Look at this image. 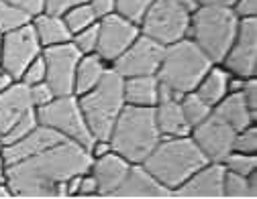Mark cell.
Segmentation results:
<instances>
[{
  "mask_svg": "<svg viewBox=\"0 0 257 199\" xmlns=\"http://www.w3.org/2000/svg\"><path fill=\"white\" fill-rule=\"evenodd\" d=\"M90 164L86 146L61 140L35 156L7 164V183L15 197H68V179L86 173Z\"/></svg>",
  "mask_w": 257,
  "mask_h": 199,
  "instance_id": "obj_1",
  "label": "cell"
},
{
  "mask_svg": "<svg viewBox=\"0 0 257 199\" xmlns=\"http://www.w3.org/2000/svg\"><path fill=\"white\" fill-rule=\"evenodd\" d=\"M208 158L192 136H162L157 146L141 162L143 167L172 193L194 175Z\"/></svg>",
  "mask_w": 257,
  "mask_h": 199,
  "instance_id": "obj_2",
  "label": "cell"
},
{
  "mask_svg": "<svg viewBox=\"0 0 257 199\" xmlns=\"http://www.w3.org/2000/svg\"><path fill=\"white\" fill-rule=\"evenodd\" d=\"M159 140H162V132L157 128L155 108L128 104L118 114L108 136L110 148L128 162H143Z\"/></svg>",
  "mask_w": 257,
  "mask_h": 199,
  "instance_id": "obj_3",
  "label": "cell"
},
{
  "mask_svg": "<svg viewBox=\"0 0 257 199\" xmlns=\"http://www.w3.org/2000/svg\"><path fill=\"white\" fill-rule=\"evenodd\" d=\"M212 59L190 37L166 45L164 57L157 70V80L178 94L194 92L206 72L212 68Z\"/></svg>",
  "mask_w": 257,
  "mask_h": 199,
  "instance_id": "obj_4",
  "label": "cell"
},
{
  "mask_svg": "<svg viewBox=\"0 0 257 199\" xmlns=\"http://www.w3.org/2000/svg\"><path fill=\"white\" fill-rule=\"evenodd\" d=\"M237 26L239 16L231 6H198L190 14L188 37L212 59V63L220 65L235 41Z\"/></svg>",
  "mask_w": 257,
  "mask_h": 199,
  "instance_id": "obj_5",
  "label": "cell"
},
{
  "mask_svg": "<svg viewBox=\"0 0 257 199\" xmlns=\"http://www.w3.org/2000/svg\"><path fill=\"white\" fill-rule=\"evenodd\" d=\"M84 118L96 140H108L112 126L126 106L124 102V78L112 68L102 76L98 86L78 96Z\"/></svg>",
  "mask_w": 257,
  "mask_h": 199,
  "instance_id": "obj_6",
  "label": "cell"
},
{
  "mask_svg": "<svg viewBox=\"0 0 257 199\" xmlns=\"http://www.w3.org/2000/svg\"><path fill=\"white\" fill-rule=\"evenodd\" d=\"M35 110H37L39 124L57 130L66 140L78 142V144L86 146L88 150L92 148L96 138L92 134L86 118H84V112L80 108V102H78L76 94L57 96L53 102H49V104H45L41 108H35Z\"/></svg>",
  "mask_w": 257,
  "mask_h": 199,
  "instance_id": "obj_7",
  "label": "cell"
},
{
  "mask_svg": "<svg viewBox=\"0 0 257 199\" xmlns=\"http://www.w3.org/2000/svg\"><path fill=\"white\" fill-rule=\"evenodd\" d=\"M139 28L143 35L166 47L188 37L190 12L178 0H153L139 22Z\"/></svg>",
  "mask_w": 257,
  "mask_h": 199,
  "instance_id": "obj_8",
  "label": "cell"
},
{
  "mask_svg": "<svg viewBox=\"0 0 257 199\" xmlns=\"http://www.w3.org/2000/svg\"><path fill=\"white\" fill-rule=\"evenodd\" d=\"M41 53H43V45L37 37V30L33 22H27L19 28L5 32L0 68L7 70L15 80H21V76L29 68V63L37 59Z\"/></svg>",
  "mask_w": 257,
  "mask_h": 199,
  "instance_id": "obj_9",
  "label": "cell"
},
{
  "mask_svg": "<svg viewBox=\"0 0 257 199\" xmlns=\"http://www.w3.org/2000/svg\"><path fill=\"white\" fill-rule=\"evenodd\" d=\"M82 53L78 47L68 41L61 45H51L43 47V59L47 68V78L45 82L51 86L55 96H72L74 94V84H76V68Z\"/></svg>",
  "mask_w": 257,
  "mask_h": 199,
  "instance_id": "obj_10",
  "label": "cell"
},
{
  "mask_svg": "<svg viewBox=\"0 0 257 199\" xmlns=\"http://www.w3.org/2000/svg\"><path fill=\"white\" fill-rule=\"evenodd\" d=\"M141 35V28L137 22L124 18L118 12L106 14L98 20V53L108 65H112V61H116L131 43Z\"/></svg>",
  "mask_w": 257,
  "mask_h": 199,
  "instance_id": "obj_11",
  "label": "cell"
},
{
  "mask_svg": "<svg viewBox=\"0 0 257 199\" xmlns=\"http://www.w3.org/2000/svg\"><path fill=\"white\" fill-rule=\"evenodd\" d=\"M164 45L153 41L147 35H141L131 43L116 61H112L110 68L120 74L122 78H135V76H157L159 63L164 57Z\"/></svg>",
  "mask_w": 257,
  "mask_h": 199,
  "instance_id": "obj_12",
  "label": "cell"
},
{
  "mask_svg": "<svg viewBox=\"0 0 257 199\" xmlns=\"http://www.w3.org/2000/svg\"><path fill=\"white\" fill-rule=\"evenodd\" d=\"M222 65L231 76L237 78H253L257 70V20L251 18H239L235 41L222 59Z\"/></svg>",
  "mask_w": 257,
  "mask_h": 199,
  "instance_id": "obj_13",
  "label": "cell"
},
{
  "mask_svg": "<svg viewBox=\"0 0 257 199\" xmlns=\"http://www.w3.org/2000/svg\"><path fill=\"white\" fill-rule=\"evenodd\" d=\"M190 136L198 144V148L202 150V154L208 160L222 162V158L233 150L237 130L212 112L206 120H202L196 126H192Z\"/></svg>",
  "mask_w": 257,
  "mask_h": 199,
  "instance_id": "obj_14",
  "label": "cell"
},
{
  "mask_svg": "<svg viewBox=\"0 0 257 199\" xmlns=\"http://www.w3.org/2000/svg\"><path fill=\"white\" fill-rule=\"evenodd\" d=\"M182 94L170 90L159 82V98L155 104V120L162 136H188L190 134V124L184 116L182 104H180Z\"/></svg>",
  "mask_w": 257,
  "mask_h": 199,
  "instance_id": "obj_15",
  "label": "cell"
},
{
  "mask_svg": "<svg viewBox=\"0 0 257 199\" xmlns=\"http://www.w3.org/2000/svg\"><path fill=\"white\" fill-rule=\"evenodd\" d=\"M61 140H66L57 130L49 128V126H43L39 124L35 130H31L27 136H23L21 140L13 142V144H5V160L7 164H13V162H19V160H25L29 156H35L55 144H59Z\"/></svg>",
  "mask_w": 257,
  "mask_h": 199,
  "instance_id": "obj_16",
  "label": "cell"
},
{
  "mask_svg": "<svg viewBox=\"0 0 257 199\" xmlns=\"http://www.w3.org/2000/svg\"><path fill=\"white\" fill-rule=\"evenodd\" d=\"M131 164L133 162H128L124 156H120L114 150H110L102 156H94L88 171L92 173L96 183H98V195H110L112 197L114 191L124 181Z\"/></svg>",
  "mask_w": 257,
  "mask_h": 199,
  "instance_id": "obj_17",
  "label": "cell"
},
{
  "mask_svg": "<svg viewBox=\"0 0 257 199\" xmlns=\"http://www.w3.org/2000/svg\"><path fill=\"white\" fill-rule=\"evenodd\" d=\"M222 179H224L222 162L208 160L188 181H184L172 195L176 197H222Z\"/></svg>",
  "mask_w": 257,
  "mask_h": 199,
  "instance_id": "obj_18",
  "label": "cell"
},
{
  "mask_svg": "<svg viewBox=\"0 0 257 199\" xmlns=\"http://www.w3.org/2000/svg\"><path fill=\"white\" fill-rule=\"evenodd\" d=\"M35 110L31 100V88L23 82H15L9 90L0 92V136L27 112Z\"/></svg>",
  "mask_w": 257,
  "mask_h": 199,
  "instance_id": "obj_19",
  "label": "cell"
},
{
  "mask_svg": "<svg viewBox=\"0 0 257 199\" xmlns=\"http://www.w3.org/2000/svg\"><path fill=\"white\" fill-rule=\"evenodd\" d=\"M112 197H172V191L159 183L141 162H133Z\"/></svg>",
  "mask_w": 257,
  "mask_h": 199,
  "instance_id": "obj_20",
  "label": "cell"
},
{
  "mask_svg": "<svg viewBox=\"0 0 257 199\" xmlns=\"http://www.w3.org/2000/svg\"><path fill=\"white\" fill-rule=\"evenodd\" d=\"M212 112L218 118H222L229 126H233L237 132L243 130V128H247L249 124H255V118H257L249 110V106H247V102H245V98H243L241 92H229L212 108Z\"/></svg>",
  "mask_w": 257,
  "mask_h": 199,
  "instance_id": "obj_21",
  "label": "cell"
},
{
  "mask_svg": "<svg viewBox=\"0 0 257 199\" xmlns=\"http://www.w3.org/2000/svg\"><path fill=\"white\" fill-rule=\"evenodd\" d=\"M157 98H159V80H157V76L124 78V102L128 106L155 108Z\"/></svg>",
  "mask_w": 257,
  "mask_h": 199,
  "instance_id": "obj_22",
  "label": "cell"
},
{
  "mask_svg": "<svg viewBox=\"0 0 257 199\" xmlns=\"http://www.w3.org/2000/svg\"><path fill=\"white\" fill-rule=\"evenodd\" d=\"M33 26L37 30V37L41 41L43 47H51V45H61L72 41V30L68 28L66 20L59 14H51V12H39L33 16Z\"/></svg>",
  "mask_w": 257,
  "mask_h": 199,
  "instance_id": "obj_23",
  "label": "cell"
},
{
  "mask_svg": "<svg viewBox=\"0 0 257 199\" xmlns=\"http://www.w3.org/2000/svg\"><path fill=\"white\" fill-rule=\"evenodd\" d=\"M110 65L98 55V53H86L80 57L78 68H76V84H74V94L82 96L90 92L92 88L98 86L102 76L108 72Z\"/></svg>",
  "mask_w": 257,
  "mask_h": 199,
  "instance_id": "obj_24",
  "label": "cell"
},
{
  "mask_svg": "<svg viewBox=\"0 0 257 199\" xmlns=\"http://www.w3.org/2000/svg\"><path fill=\"white\" fill-rule=\"evenodd\" d=\"M229 78H231V74L224 68L212 65V68L206 72V76L200 80V84L196 86L194 92L204 100L208 106L214 108L220 100L229 94Z\"/></svg>",
  "mask_w": 257,
  "mask_h": 199,
  "instance_id": "obj_25",
  "label": "cell"
},
{
  "mask_svg": "<svg viewBox=\"0 0 257 199\" xmlns=\"http://www.w3.org/2000/svg\"><path fill=\"white\" fill-rule=\"evenodd\" d=\"M222 197H257V171L245 177L224 169Z\"/></svg>",
  "mask_w": 257,
  "mask_h": 199,
  "instance_id": "obj_26",
  "label": "cell"
},
{
  "mask_svg": "<svg viewBox=\"0 0 257 199\" xmlns=\"http://www.w3.org/2000/svg\"><path fill=\"white\" fill-rule=\"evenodd\" d=\"M180 104H182V110H184V116L192 126H196L200 124L202 120H206L210 114H212V106H208L204 100L196 94V92H188L180 98Z\"/></svg>",
  "mask_w": 257,
  "mask_h": 199,
  "instance_id": "obj_27",
  "label": "cell"
},
{
  "mask_svg": "<svg viewBox=\"0 0 257 199\" xmlns=\"http://www.w3.org/2000/svg\"><path fill=\"white\" fill-rule=\"evenodd\" d=\"M31 20H33V16H31L27 10L13 4L11 0H0V30L3 32L19 28V26L31 22Z\"/></svg>",
  "mask_w": 257,
  "mask_h": 199,
  "instance_id": "obj_28",
  "label": "cell"
},
{
  "mask_svg": "<svg viewBox=\"0 0 257 199\" xmlns=\"http://www.w3.org/2000/svg\"><path fill=\"white\" fill-rule=\"evenodd\" d=\"M61 16H63V20H66L68 28L72 30V35H76V32L84 30L86 26H90V24H94V22L100 20L98 16H96V12L92 10V6H90L88 2L70 8L68 12H63Z\"/></svg>",
  "mask_w": 257,
  "mask_h": 199,
  "instance_id": "obj_29",
  "label": "cell"
},
{
  "mask_svg": "<svg viewBox=\"0 0 257 199\" xmlns=\"http://www.w3.org/2000/svg\"><path fill=\"white\" fill-rule=\"evenodd\" d=\"M39 126V120H37V110H31V112H27L23 118H19L3 136V142L5 144H13V142H17V140H21L23 136H27L31 130H35Z\"/></svg>",
  "mask_w": 257,
  "mask_h": 199,
  "instance_id": "obj_30",
  "label": "cell"
},
{
  "mask_svg": "<svg viewBox=\"0 0 257 199\" xmlns=\"http://www.w3.org/2000/svg\"><path fill=\"white\" fill-rule=\"evenodd\" d=\"M222 167L227 171H233V173L247 177L249 173L257 171V154H245L239 150H231L222 158Z\"/></svg>",
  "mask_w": 257,
  "mask_h": 199,
  "instance_id": "obj_31",
  "label": "cell"
},
{
  "mask_svg": "<svg viewBox=\"0 0 257 199\" xmlns=\"http://www.w3.org/2000/svg\"><path fill=\"white\" fill-rule=\"evenodd\" d=\"M151 4L153 0H116V12L139 24Z\"/></svg>",
  "mask_w": 257,
  "mask_h": 199,
  "instance_id": "obj_32",
  "label": "cell"
},
{
  "mask_svg": "<svg viewBox=\"0 0 257 199\" xmlns=\"http://www.w3.org/2000/svg\"><path fill=\"white\" fill-rule=\"evenodd\" d=\"M72 43L78 47V51L82 55L96 53V47H98V22H94V24L86 26L84 30L76 32V35L72 37Z\"/></svg>",
  "mask_w": 257,
  "mask_h": 199,
  "instance_id": "obj_33",
  "label": "cell"
},
{
  "mask_svg": "<svg viewBox=\"0 0 257 199\" xmlns=\"http://www.w3.org/2000/svg\"><path fill=\"white\" fill-rule=\"evenodd\" d=\"M233 150H239L245 154H257V126L255 124H249L247 128L237 132Z\"/></svg>",
  "mask_w": 257,
  "mask_h": 199,
  "instance_id": "obj_34",
  "label": "cell"
},
{
  "mask_svg": "<svg viewBox=\"0 0 257 199\" xmlns=\"http://www.w3.org/2000/svg\"><path fill=\"white\" fill-rule=\"evenodd\" d=\"M45 78H47V68H45V59H43V53H41L37 59H33L29 63V68L25 70V74L21 76L19 82H23L27 86H35L39 82H45Z\"/></svg>",
  "mask_w": 257,
  "mask_h": 199,
  "instance_id": "obj_35",
  "label": "cell"
},
{
  "mask_svg": "<svg viewBox=\"0 0 257 199\" xmlns=\"http://www.w3.org/2000/svg\"><path fill=\"white\" fill-rule=\"evenodd\" d=\"M31 88V100H33V106L35 108H41L49 102H53V100L57 98L55 92L51 90V86L47 82H39L35 86H29Z\"/></svg>",
  "mask_w": 257,
  "mask_h": 199,
  "instance_id": "obj_36",
  "label": "cell"
},
{
  "mask_svg": "<svg viewBox=\"0 0 257 199\" xmlns=\"http://www.w3.org/2000/svg\"><path fill=\"white\" fill-rule=\"evenodd\" d=\"M88 0H45V12H51V14H63L68 12L70 8L78 6V4H84Z\"/></svg>",
  "mask_w": 257,
  "mask_h": 199,
  "instance_id": "obj_37",
  "label": "cell"
},
{
  "mask_svg": "<svg viewBox=\"0 0 257 199\" xmlns=\"http://www.w3.org/2000/svg\"><path fill=\"white\" fill-rule=\"evenodd\" d=\"M241 94H243V98H245V102H247L249 110L257 116V80H255V76L245 80Z\"/></svg>",
  "mask_w": 257,
  "mask_h": 199,
  "instance_id": "obj_38",
  "label": "cell"
},
{
  "mask_svg": "<svg viewBox=\"0 0 257 199\" xmlns=\"http://www.w3.org/2000/svg\"><path fill=\"white\" fill-rule=\"evenodd\" d=\"M231 8L239 18H251L257 14V0H235Z\"/></svg>",
  "mask_w": 257,
  "mask_h": 199,
  "instance_id": "obj_39",
  "label": "cell"
},
{
  "mask_svg": "<svg viewBox=\"0 0 257 199\" xmlns=\"http://www.w3.org/2000/svg\"><path fill=\"white\" fill-rule=\"evenodd\" d=\"M92 195H98V183L92 177L90 171H86L80 179V189H78V197H92Z\"/></svg>",
  "mask_w": 257,
  "mask_h": 199,
  "instance_id": "obj_40",
  "label": "cell"
},
{
  "mask_svg": "<svg viewBox=\"0 0 257 199\" xmlns=\"http://www.w3.org/2000/svg\"><path fill=\"white\" fill-rule=\"evenodd\" d=\"M88 4L92 6V10L98 18L116 12V0H88Z\"/></svg>",
  "mask_w": 257,
  "mask_h": 199,
  "instance_id": "obj_41",
  "label": "cell"
},
{
  "mask_svg": "<svg viewBox=\"0 0 257 199\" xmlns=\"http://www.w3.org/2000/svg\"><path fill=\"white\" fill-rule=\"evenodd\" d=\"M11 2L21 6L23 10H27L31 16H35V14L45 10V0H11Z\"/></svg>",
  "mask_w": 257,
  "mask_h": 199,
  "instance_id": "obj_42",
  "label": "cell"
},
{
  "mask_svg": "<svg viewBox=\"0 0 257 199\" xmlns=\"http://www.w3.org/2000/svg\"><path fill=\"white\" fill-rule=\"evenodd\" d=\"M112 148H110V142L108 140H94V144H92V148H90V154H92V158L94 156H102V154H106V152H110Z\"/></svg>",
  "mask_w": 257,
  "mask_h": 199,
  "instance_id": "obj_43",
  "label": "cell"
},
{
  "mask_svg": "<svg viewBox=\"0 0 257 199\" xmlns=\"http://www.w3.org/2000/svg\"><path fill=\"white\" fill-rule=\"evenodd\" d=\"M15 82H19V80H15L7 70H3L0 68V92H5V90H9Z\"/></svg>",
  "mask_w": 257,
  "mask_h": 199,
  "instance_id": "obj_44",
  "label": "cell"
},
{
  "mask_svg": "<svg viewBox=\"0 0 257 199\" xmlns=\"http://www.w3.org/2000/svg\"><path fill=\"white\" fill-rule=\"evenodd\" d=\"M200 6H233L235 0H198Z\"/></svg>",
  "mask_w": 257,
  "mask_h": 199,
  "instance_id": "obj_45",
  "label": "cell"
},
{
  "mask_svg": "<svg viewBox=\"0 0 257 199\" xmlns=\"http://www.w3.org/2000/svg\"><path fill=\"white\" fill-rule=\"evenodd\" d=\"M178 2H180V4H182V6H184L188 12H190V14H192V12H194V10L200 6V4H198V0H178Z\"/></svg>",
  "mask_w": 257,
  "mask_h": 199,
  "instance_id": "obj_46",
  "label": "cell"
},
{
  "mask_svg": "<svg viewBox=\"0 0 257 199\" xmlns=\"http://www.w3.org/2000/svg\"><path fill=\"white\" fill-rule=\"evenodd\" d=\"M0 197H15V193H13V189H11V185L7 181L0 183Z\"/></svg>",
  "mask_w": 257,
  "mask_h": 199,
  "instance_id": "obj_47",
  "label": "cell"
},
{
  "mask_svg": "<svg viewBox=\"0 0 257 199\" xmlns=\"http://www.w3.org/2000/svg\"><path fill=\"white\" fill-rule=\"evenodd\" d=\"M7 181V160L5 156H0V183Z\"/></svg>",
  "mask_w": 257,
  "mask_h": 199,
  "instance_id": "obj_48",
  "label": "cell"
},
{
  "mask_svg": "<svg viewBox=\"0 0 257 199\" xmlns=\"http://www.w3.org/2000/svg\"><path fill=\"white\" fill-rule=\"evenodd\" d=\"M3 45H5V32L0 30V59H3Z\"/></svg>",
  "mask_w": 257,
  "mask_h": 199,
  "instance_id": "obj_49",
  "label": "cell"
},
{
  "mask_svg": "<svg viewBox=\"0 0 257 199\" xmlns=\"http://www.w3.org/2000/svg\"><path fill=\"white\" fill-rule=\"evenodd\" d=\"M3 152H5V142H3V138H0V156H3Z\"/></svg>",
  "mask_w": 257,
  "mask_h": 199,
  "instance_id": "obj_50",
  "label": "cell"
}]
</instances>
